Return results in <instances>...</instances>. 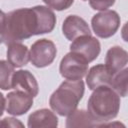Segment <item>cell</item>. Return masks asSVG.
<instances>
[{"mask_svg": "<svg viewBox=\"0 0 128 128\" xmlns=\"http://www.w3.org/2000/svg\"><path fill=\"white\" fill-rule=\"evenodd\" d=\"M85 91L84 82L81 80H66L51 94L49 105L60 116H68L77 109Z\"/></svg>", "mask_w": 128, "mask_h": 128, "instance_id": "obj_3", "label": "cell"}, {"mask_svg": "<svg viewBox=\"0 0 128 128\" xmlns=\"http://www.w3.org/2000/svg\"><path fill=\"white\" fill-rule=\"evenodd\" d=\"M7 61L14 68H21L29 62V50L21 42H13L7 45Z\"/></svg>", "mask_w": 128, "mask_h": 128, "instance_id": "obj_14", "label": "cell"}, {"mask_svg": "<svg viewBox=\"0 0 128 128\" xmlns=\"http://www.w3.org/2000/svg\"><path fill=\"white\" fill-rule=\"evenodd\" d=\"M120 16L114 10H103L95 14L91 19L93 32L99 38H109L113 36L120 27Z\"/></svg>", "mask_w": 128, "mask_h": 128, "instance_id": "obj_4", "label": "cell"}, {"mask_svg": "<svg viewBox=\"0 0 128 128\" xmlns=\"http://www.w3.org/2000/svg\"><path fill=\"white\" fill-rule=\"evenodd\" d=\"M12 89L28 93L32 97H36L39 93V85L35 76L29 70L14 71L12 75Z\"/></svg>", "mask_w": 128, "mask_h": 128, "instance_id": "obj_9", "label": "cell"}, {"mask_svg": "<svg viewBox=\"0 0 128 128\" xmlns=\"http://www.w3.org/2000/svg\"><path fill=\"white\" fill-rule=\"evenodd\" d=\"M40 35L38 15L34 7L19 8L6 14L2 42L6 45Z\"/></svg>", "mask_w": 128, "mask_h": 128, "instance_id": "obj_1", "label": "cell"}, {"mask_svg": "<svg viewBox=\"0 0 128 128\" xmlns=\"http://www.w3.org/2000/svg\"><path fill=\"white\" fill-rule=\"evenodd\" d=\"M4 109H5V97H4V95L0 92V117L3 115Z\"/></svg>", "mask_w": 128, "mask_h": 128, "instance_id": "obj_23", "label": "cell"}, {"mask_svg": "<svg viewBox=\"0 0 128 128\" xmlns=\"http://www.w3.org/2000/svg\"><path fill=\"white\" fill-rule=\"evenodd\" d=\"M27 126L29 128L57 127L58 118L53 111L46 108H42L34 111L29 115Z\"/></svg>", "mask_w": 128, "mask_h": 128, "instance_id": "obj_13", "label": "cell"}, {"mask_svg": "<svg viewBox=\"0 0 128 128\" xmlns=\"http://www.w3.org/2000/svg\"><path fill=\"white\" fill-rule=\"evenodd\" d=\"M127 78H128V69L126 67L112 76V79L110 82V87L120 97L127 96V90H128Z\"/></svg>", "mask_w": 128, "mask_h": 128, "instance_id": "obj_17", "label": "cell"}, {"mask_svg": "<svg viewBox=\"0 0 128 128\" xmlns=\"http://www.w3.org/2000/svg\"><path fill=\"white\" fill-rule=\"evenodd\" d=\"M57 54V48L53 41L42 38L35 41L29 51V61L37 68H44L52 64Z\"/></svg>", "mask_w": 128, "mask_h": 128, "instance_id": "obj_5", "label": "cell"}, {"mask_svg": "<svg viewBox=\"0 0 128 128\" xmlns=\"http://www.w3.org/2000/svg\"><path fill=\"white\" fill-rule=\"evenodd\" d=\"M0 127H24V125L16 118L6 117L0 120Z\"/></svg>", "mask_w": 128, "mask_h": 128, "instance_id": "obj_21", "label": "cell"}, {"mask_svg": "<svg viewBox=\"0 0 128 128\" xmlns=\"http://www.w3.org/2000/svg\"><path fill=\"white\" fill-rule=\"evenodd\" d=\"M33 98L26 92L14 90L9 92L5 98V109L8 114L21 116L26 114L33 105Z\"/></svg>", "mask_w": 128, "mask_h": 128, "instance_id": "obj_8", "label": "cell"}, {"mask_svg": "<svg viewBox=\"0 0 128 128\" xmlns=\"http://www.w3.org/2000/svg\"><path fill=\"white\" fill-rule=\"evenodd\" d=\"M62 33L67 40L73 41L83 35H90L91 30L87 22L78 15H69L62 24Z\"/></svg>", "mask_w": 128, "mask_h": 128, "instance_id": "obj_10", "label": "cell"}, {"mask_svg": "<svg viewBox=\"0 0 128 128\" xmlns=\"http://www.w3.org/2000/svg\"><path fill=\"white\" fill-rule=\"evenodd\" d=\"M34 8L38 15L40 35L52 32L56 25V16L52 9L49 8L48 6L43 5H38L35 6Z\"/></svg>", "mask_w": 128, "mask_h": 128, "instance_id": "obj_15", "label": "cell"}, {"mask_svg": "<svg viewBox=\"0 0 128 128\" xmlns=\"http://www.w3.org/2000/svg\"><path fill=\"white\" fill-rule=\"evenodd\" d=\"M115 1L116 0H89V4L93 10L103 11L113 6Z\"/></svg>", "mask_w": 128, "mask_h": 128, "instance_id": "obj_20", "label": "cell"}, {"mask_svg": "<svg viewBox=\"0 0 128 128\" xmlns=\"http://www.w3.org/2000/svg\"><path fill=\"white\" fill-rule=\"evenodd\" d=\"M67 128H74V127H96L97 124L93 120V118L89 115L88 111L83 109L75 110L71 114L67 116L66 124Z\"/></svg>", "mask_w": 128, "mask_h": 128, "instance_id": "obj_16", "label": "cell"}, {"mask_svg": "<svg viewBox=\"0 0 128 128\" xmlns=\"http://www.w3.org/2000/svg\"><path fill=\"white\" fill-rule=\"evenodd\" d=\"M85 76L88 88L93 91L101 86H110L113 74L110 73L105 64H97L91 67Z\"/></svg>", "mask_w": 128, "mask_h": 128, "instance_id": "obj_11", "label": "cell"}, {"mask_svg": "<svg viewBox=\"0 0 128 128\" xmlns=\"http://www.w3.org/2000/svg\"><path fill=\"white\" fill-rule=\"evenodd\" d=\"M5 22H6V14L0 10V43H2L3 34L5 30Z\"/></svg>", "mask_w": 128, "mask_h": 128, "instance_id": "obj_22", "label": "cell"}, {"mask_svg": "<svg viewBox=\"0 0 128 128\" xmlns=\"http://www.w3.org/2000/svg\"><path fill=\"white\" fill-rule=\"evenodd\" d=\"M128 53L120 46H112L106 53L105 66L111 74H116L127 66Z\"/></svg>", "mask_w": 128, "mask_h": 128, "instance_id": "obj_12", "label": "cell"}, {"mask_svg": "<svg viewBox=\"0 0 128 128\" xmlns=\"http://www.w3.org/2000/svg\"><path fill=\"white\" fill-rule=\"evenodd\" d=\"M49 8L56 11H62L68 9L74 2V0H42Z\"/></svg>", "mask_w": 128, "mask_h": 128, "instance_id": "obj_19", "label": "cell"}, {"mask_svg": "<svg viewBox=\"0 0 128 128\" xmlns=\"http://www.w3.org/2000/svg\"><path fill=\"white\" fill-rule=\"evenodd\" d=\"M70 51L83 57L88 63L94 61L100 54L101 45L97 38L90 35H83L70 44Z\"/></svg>", "mask_w": 128, "mask_h": 128, "instance_id": "obj_7", "label": "cell"}, {"mask_svg": "<svg viewBox=\"0 0 128 128\" xmlns=\"http://www.w3.org/2000/svg\"><path fill=\"white\" fill-rule=\"evenodd\" d=\"M14 67L6 60H0V89L10 90L12 89V75L14 73Z\"/></svg>", "mask_w": 128, "mask_h": 128, "instance_id": "obj_18", "label": "cell"}, {"mask_svg": "<svg viewBox=\"0 0 128 128\" xmlns=\"http://www.w3.org/2000/svg\"><path fill=\"white\" fill-rule=\"evenodd\" d=\"M82 1H87V0H82Z\"/></svg>", "mask_w": 128, "mask_h": 128, "instance_id": "obj_24", "label": "cell"}, {"mask_svg": "<svg viewBox=\"0 0 128 128\" xmlns=\"http://www.w3.org/2000/svg\"><path fill=\"white\" fill-rule=\"evenodd\" d=\"M119 109L120 96L110 86L94 89L87 102V111L97 126L114 119Z\"/></svg>", "mask_w": 128, "mask_h": 128, "instance_id": "obj_2", "label": "cell"}, {"mask_svg": "<svg viewBox=\"0 0 128 128\" xmlns=\"http://www.w3.org/2000/svg\"><path fill=\"white\" fill-rule=\"evenodd\" d=\"M88 65L83 57L70 51L61 59L59 72L66 80H81L88 72Z\"/></svg>", "mask_w": 128, "mask_h": 128, "instance_id": "obj_6", "label": "cell"}]
</instances>
